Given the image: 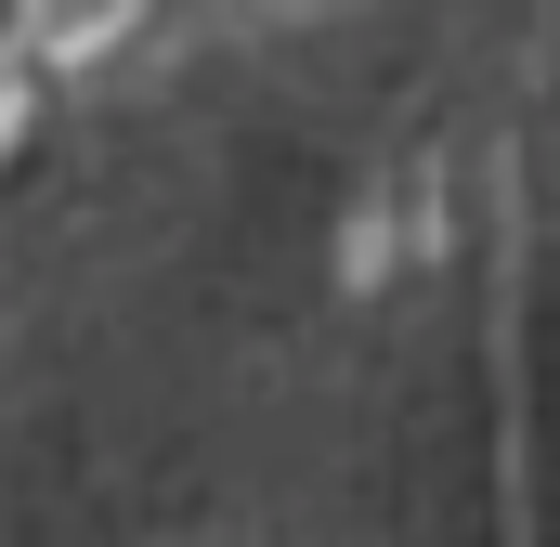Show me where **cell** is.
<instances>
[{
    "label": "cell",
    "instance_id": "6da1fadb",
    "mask_svg": "<svg viewBox=\"0 0 560 547\" xmlns=\"http://www.w3.org/2000/svg\"><path fill=\"white\" fill-rule=\"evenodd\" d=\"M13 131H26V105H13V79H0V156H13Z\"/></svg>",
    "mask_w": 560,
    "mask_h": 547
}]
</instances>
